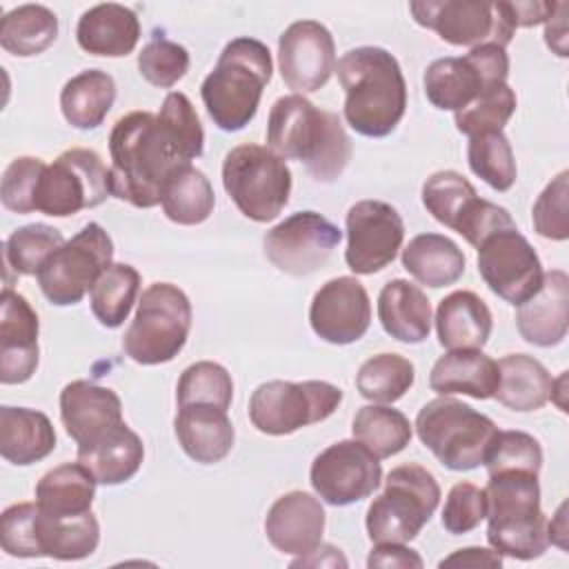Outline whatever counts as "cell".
Returning <instances> with one entry per match:
<instances>
[{"mask_svg":"<svg viewBox=\"0 0 569 569\" xmlns=\"http://www.w3.org/2000/svg\"><path fill=\"white\" fill-rule=\"evenodd\" d=\"M116 102V82L102 69H87L64 82L60 111L76 129H96L104 122Z\"/></svg>","mask_w":569,"mask_h":569,"instance_id":"cell-36","label":"cell"},{"mask_svg":"<svg viewBox=\"0 0 569 569\" xmlns=\"http://www.w3.org/2000/svg\"><path fill=\"white\" fill-rule=\"evenodd\" d=\"M291 567H347V558L333 545H318L316 549L298 556Z\"/></svg>","mask_w":569,"mask_h":569,"instance_id":"cell-57","label":"cell"},{"mask_svg":"<svg viewBox=\"0 0 569 569\" xmlns=\"http://www.w3.org/2000/svg\"><path fill=\"white\" fill-rule=\"evenodd\" d=\"M440 569L445 567H489V569H500L502 567V556L496 549H485V547H465L453 551L451 556L442 558L438 562Z\"/></svg>","mask_w":569,"mask_h":569,"instance_id":"cell-55","label":"cell"},{"mask_svg":"<svg viewBox=\"0 0 569 569\" xmlns=\"http://www.w3.org/2000/svg\"><path fill=\"white\" fill-rule=\"evenodd\" d=\"M109 196V169L102 158L93 149L73 147L44 167L36 187L33 211L67 218L102 204Z\"/></svg>","mask_w":569,"mask_h":569,"instance_id":"cell-12","label":"cell"},{"mask_svg":"<svg viewBox=\"0 0 569 569\" xmlns=\"http://www.w3.org/2000/svg\"><path fill=\"white\" fill-rule=\"evenodd\" d=\"M82 51L104 58L129 56L140 40V20L124 4L104 2L87 9L76 27Z\"/></svg>","mask_w":569,"mask_h":569,"instance_id":"cell-27","label":"cell"},{"mask_svg":"<svg viewBox=\"0 0 569 569\" xmlns=\"http://www.w3.org/2000/svg\"><path fill=\"white\" fill-rule=\"evenodd\" d=\"M345 120L367 138L389 136L407 109V82L398 60L382 47H356L338 60Z\"/></svg>","mask_w":569,"mask_h":569,"instance_id":"cell-3","label":"cell"},{"mask_svg":"<svg viewBox=\"0 0 569 569\" xmlns=\"http://www.w3.org/2000/svg\"><path fill=\"white\" fill-rule=\"evenodd\" d=\"M422 204L440 224L460 233L471 247H478L489 233L516 224L505 207L478 198L473 184L451 169L436 171L425 180Z\"/></svg>","mask_w":569,"mask_h":569,"instance_id":"cell-14","label":"cell"},{"mask_svg":"<svg viewBox=\"0 0 569 569\" xmlns=\"http://www.w3.org/2000/svg\"><path fill=\"white\" fill-rule=\"evenodd\" d=\"M109 153L111 196L138 209L160 204L167 176L184 164L158 116L149 111H131L118 118L109 133Z\"/></svg>","mask_w":569,"mask_h":569,"instance_id":"cell-1","label":"cell"},{"mask_svg":"<svg viewBox=\"0 0 569 569\" xmlns=\"http://www.w3.org/2000/svg\"><path fill=\"white\" fill-rule=\"evenodd\" d=\"M516 104V93L507 82L491 84L469 107L453 113L456 129L469 138L487 131H502L513 116Z\"/></svg>","mask_w":569,"mask_h":569,"instance_id":"cell-46","label":"cell"},{"mask_svg":"<svg viewBox=\"0 0 569 569\" xmlns=\"http://www.w3.org/2000/svg\"><path fill=\"white\" fill-rule=\"evenodd\" d=\"M38 313L24 296L4 287L0 296V382L22 385L38 367Z\"/></svg>","mask_w":569,"mask_h":569,"instance_id":"cell-22","label":"cell"},{"mask_svg":"<svg viewBox=\"0 0 569 569\" xmlns=\"http://www.w3.org/2000/svg\"><path fill=\"white\" fill-rule=\"evenodd\" d=\"M345 262L358 276H371L393 262L405 238L398 209L385 200H360L347 211Z\"/></svg>","mask_w":569,"mask_h":569,"instance_id":"cell-19","label":"cell"},{"mask_svg":"<svg viewBox=\"0 0 569 569\" xmlns=\"http://www.w3.org/2000/svg\"><path fill=\"white\" fill-rule=\"evenodd\" d=\"M44 167L47 164L42 158H33V156L13 158L2 173V184H0L2 207L13 213H31L36 187Z\"/></svg>","mask_w":569,"mask_h":569,"instance_id":"cell-51","label":"cell"},{"mask_svg":"<svg viewBox=\"0 0 569 569\" xmlns=\"http://www.w3.org/2000/svg\"><path fill=\"white\" fill-rule=\"evenodd\" d=\"M58 38V18L49 7L22 4L4 13L0 22V44L11 56H38Z\"/></svg>","mask_w":569,"mask_h":569,"instance_id":"cell-39","label":"cell"},{"mask_svg":"<svg viewBox=\"0 0 569 569\" xmlns=\"http://www.w3.org/2000/svg\"><path fill=\"white\" fill-rule=\"evenodd\" d=\"M498 382V362L480 349H451L433 362L429 373V387L440 396L462 393L487 400L493 398Z\"/></svg>","mask_w":569,"mask_h":569,"instance_id":"cell-28","label":"cell"},{"mask_svg":"<svg viewBox=\"0 0 569 569\" xmlns=\"http://www.w3.org/2000/svg\"><path fill=\"white\" fill-rule=\"evenodd\" d=\"M533 229L547 240L569 238V171H560L538 196L531 211Z\"/></svg>","mask_w":569,"mask_h":569,"instance_id":"cell-50","label":"cell"},{"mask_svg":"<svg viewBox=\"0 0 569 569\" xmlns=\"http://www.w3.org/2000/svg\"><path fill=\"white\" fill-rule=\"evenodd\" d=\"M271 71V51L264 42L249 36L227 42L213 71L200 87L213 124L222 131L244 129L256 118Z\"/></svg>","mask_w":569,"mask_h":569,"instance_id":"cell-5","label":"cell"},{"mask_svg":"<svg viewBox=\"0 0 569 569\" xmlns=\"http://www.w3.org/2000/svg\"><path fill=\"white\" fill-rule=\"evenodd\" d=\"M351 431L353 438L360 440L378 458H391L400 453L413 436L409 418L402 411L385 405L360 407L353 416Z\"/></svg>","mask_w":569,"mask_h":569,"instance_id":"cell-40","label":"cell"},{"mask_svg":"<svg viewBox=\"0 0 569 569\" xmlns=\"http://www.w3.org/2000/svg\"><path fill=\"white\" fill-rule=\"evenodd\" d=\"M565 509L567 505H560L556 518L551 522H547V531H549V542L558 545L560 549H567V542H565V536H567V527H565Z\"/></svg>","mask_w":569,"mask_h":569,"instance_id":"cell-58","label":"cell"},{"mask_svg":"<svg viewBox=\"0 0 569 569\" xmlns=\"http://www.w3.org/2000/svg\"><path fill=\"white\" fill-rule=\"evenodd\" d=\"M173 429L182 451L200 465H213L227 458L236 440L227 411L216 405H180Z\"/></svg>","mask_w":569,"mask_h":569,"instance_id":"cell-26","label":"cell"},{"mask_svg":"<svg viewBox=\"0 0 569 569\" xmlns=\"http://www.w3.org/2000/svg\"><path fill=\"white\" fill-rule=\"evenodd\" d=\"M467 162L471 171L496 191H509L518 169L509 138L502 131H487L469 138Z\"/></svg>","mask_w":569,"mask_h":569,"instance_id":"cell-43","label":"cell"},{"mask_svg":"<svg viewBox=\"0 0 569 569\" xmlns=\"http://www.w3.org/2000/svg\"><path fill=\"white\" fill-rule=\"evenodd\" d=\"M51 420L36 409L0 407V453L7 462L27 467L47 458L56 449Z\"/></svg>","mask_w":569,"mask_h":569,"instance_id":"cell-32","label":"cell"},{"mask_svg":"<svg viewBox=\"0 0 569 569\" xmlns=\"http://www.w3.org/2000/svg\"><path fill=\"white\" fill-rule=\"evenodd\" d=\"M313 333L329 345L360 340L371 322V302L365 284L351 276L327 280L309 307Z\"/></svg>","mask_w":569,"mask_h":569,"instance_id":"cell-21","label":"cell"},{"mask_svg":"<svg viewBox=\"0 0 569 569\" xmlns=\"http://www.w3.org/2000/svg\"><path fill=\"white\" fill-rule=\"evenodd\" d=\"M111 260V236L98 222H89L47 258L36 278L51 305L69 307L93 289L96 280L113 264Z\"/></svg>","mask_w":569,"mask_h":569,"instance_id":"cell-10","label":"cell"},{"mask_svg":"<svg viewBox=\"0 0 569 569\" xmlns=\"http://www.w3.org/2000/svg\"><path fill=\"white\" fill-rule=\"evenodd\" d=\"M509 56L505 47L480 44L462 58L433 60L422 78L427 100L442 111L469 107L491 84L507 82Z\"/></svg>","mask_w":569,"mask_h":569,"instance_id":"cell-15","label":"cell"},{"mask_svg":"<svg viewBox=\"0 0 569 569\" xmlns=\"http://www.w3.org/2000/svg\"><path fill=\"white\" fill-rule=\"evenodd\" d=\"M233 398V380L229 371L211 360L189 365L176 387V400L180 405H216L229 411Z\"/></svg>","mask_w":569,"mask_h":569,"instance_id":"cell-45","label":"cell"},{"mask_svg":"<svg viewBox=\"0 0 569 569\" xmlns=\"http://www.w3.org/2000/svg\"><path fill=\"white\" fill-rule=\"evenodd\" d=\"M487 473L502 469H527L540 473L542 449L540 442L525 431H496L487 449L485 462Z\"/></svg>","mask_w":569,"mask_h":569,"instance_id":"cell-49","label":"cell"},{"mask_svg":"<svg viewBox=\"0 0 569 569\" xmlns=\"http://www.w3.org/2000/svg\"><path fill=\"white\" fill-rule=\"evenodd\" d=\"M342 231L318 211H296L264 233V256L289 276L318 271L340 244Z\"/></svg>","mask_w":569,"mask_h":569,"instance_id":"cell-17","label":"cell"},{"mask_svg":"<svg viewBox=\"0 0 569 569\" xmlns=\"http://www.w3.org/2000/svg\"><path fill=\"white\" fill-rule=\"evenodd\" d=\"M191 316V302L180 287L151 282L122 338L124 353L147 367L173 360L189 338Z\"/></svg>","mask_w":569,"mask_h":569,"instance_id":"cell-8","label":"cell"},{"mask_svg":"<svg viewBox=\"0 0 569 569\" xmlns=\"http://www.w3.org/2000/svg\"><path fill=\"white\" fill-rule=\"evenodd\" d=\"M516 29L518 27H533L540 22H547L556 9L558 2H509Z\"/></svg>","mask_w":569,"mask_h":569,"instance_id":"cell-56","label":"cell"},{"mask_svg":"<svg viewBox=\"0 0 569 569\" xmlns=\"http://www.w3.org/2000/svg\"><path fill=\"white\" fill-rule=\"evenodd\" d=\"M487 540L500 556L533 560L549 547L547 516L540 509L538 473L502 469L487 482Z\"/></svg>","mask_w":569,"mask_h":569,"instance_id":"cell-4","label":"cell"},{"mask_svg":"<svg viewBox=\"0 0 569 569\" xmlns=\"http://www.w3.org/2000/svg\"><path fill=\"white\" fill-rule=\"evenodd\" d=\"M278 67L284 84L298 96L322 89L336 71V42L318 20L289 24L278 40Z\"/></svg>","mask_w":569,"mask_h":569,"instance_id":"cell-20","label":"cell"},{"mask_svg":"<svg viewBox=\"0 0 569 569\" xmlns=\"http://www.w3.org/2000/svg\"><path fill=\"white\" fill-rule=\"evenodd\" d=\"M144 460L140 436L124 422L93 442L78 445V462H82L100 485L113 487L131 480Z\"/></svg>","mask_w":569,"mask_h":569,"instance_id":"cell-31","label":"cell"},{"mask_svg":"<svg viewBox=\"0 0 569 569\" xmlns=\"http://www.w3.org/2000/svg\"><path fill=\"white\" fill-rule=\"evenodd\" d=\"M487 518V493L473 482H456L445 500L442 527L453 533H467Z\"/></svg>","mask_w":569,"mask_h":569,"instance_id":"cell-52","label":"cell"},{"mask_svg":"<svg viewBox=\"0 0 569 569\" xmlns=\"http://www.w3.org/2000/svg\"><path fill=\"white\" fill-rule=\"evenodd\" d=\"M465 264L462 249L442 233H420L402 249V267L431 289L453 284L465 273Z\"/></svg>","mask_w":569,"mask_h":569,"instance_id":"cell-34","label":"cell"},{"mask_svg":"<svg viewBox=\"0 0 569 569\" xmlns=\"http://www.w3.org/2000/svg\"><path fill=\"white\" fill-rule=\"evenodd\" d=\"M498 427L473 407L440 396L429 400L416 416L420 442L451 471H471L485 462Z\"/></svg>","mask_w":569,"mask_h":569,"instance_id":"cell-6","label":"cell"},{"mask_svg":"<svg viewBox=\"0 0 569 569\" xmlns=\"http://www.w3.org/2000/svg\"><path fill=\"white\" fill-rule=\"evenodd\" d=\"M569 325V276L562 269L542 273L540 289L518 305L516 327L536 347L560 345Z\"/></svg>","mask_w":569,"mask_h":569,"instance_id":"cell-25","label":"cell"},{"mask_svg":"<svg viewBox=\"0 0 569 569\" xmlns=\"http://www.w3.org/2000/svg\"><path fill=\"white\" fill-rule=\"evenodd\" d=\"M440 502L438 480L422 465H400L387 473L385 491L367 509V533L376 542H409Z\"/></svg>","mask_w":569,"mask_h":569,"instance_id":"cell-7","label":"cell"},{"mask_svg":"<svg viewBox=\"0 0 569 569\" xmlns=\"http://www.w3.org/2000/svg\"><path fill=\"white\" fill-rule=\"evenodd\" d=\"M267 142L280 158L305 162L309 176L318 182L338 180L353 151L340 118L298 93L273 102L267 120Z\"/></svg>","mask_w":569,"mask_h":569,"instance_id":"cell-2","label":"cell"},{"mask_svg":"<svg viewBox=\"0 0 569 569\" xmlns=\"http://www.w3.org/2000/svg\"><path fill=\"white\" fill-rule=\"evenodd\" d=\"M160 204L164 216L176 224H200L216 207V193L209 178L191 162L178 164L164 180Z\"/></svg>","mask_w":569,"mask_h":569,"instance_id":"cell-37","label":"cell"},{"mask_svg":"<svg viewBox=\"0 0 569 569\" xmlns=\"http://www.w3.org/2000/svg\"><path fill=\"white\" fill-rule=\"evenodd\" d=\"M325 522L327 516L316 496L307 491H289L269 507L264 533L278 551L302 556L322 542Z\"/></svg>","mask_w":569,"mask_h":569,"instance_id":"cell-24","label":"cell"},{"mask_svg":"<svg viewBox=\"0 0 569 569\" xmlns=\"http://www.w3.org/2000/svg\"><path fill=\"white\" fill-rule=\"evenodd\" d=\"M493 318L487 302L473 291H453L436 309V333L445 349H482Z\"/></svg>","mask_w":569,"mask_h":569,"instance_id":"cell-29","label":"cell"},{"mask_svg":"<svg viewBox=\"0 0 569 569\" xmlns=\"http://www.w3.org/2000/svg\"><path fill=\"white\" fill-rule=\"evenodd\" d=\"M98 480L82 462H64L47 471L36 485V502L53 516L91 511Z\"/></svg>","mask_w":569,"mask_h":569,"instance_id":"cell-38","label":"cell"},{"mask_svg":"<svg viewBox=\"0 0 569 569\" xmlns=\"http://www.w3.org/2000/svg\"><path fill=\"white\" fill-rule=\"evenodd\" d=\"M158 122L184 162H191L193 158L202 156L204 131L191 100L184 93H167L158 111Z\"/></svg>","mask_w":569,"mask_h":569,"instance_id":"cell-47","label":"cell"},{"mask_svg":"<svg viewBox=\"0 0 569 569\" xmlns=\"http://www.w3.org/2000/svg\"><path fill=\"white\" fill-rule=\"evenodd\" d=\"M38 502H18L0 516V545L13 558H38L36 545Z\"/></svg>","mask_w":569,"mask_h":569,"instance_id":"cell-53","label":"cell"},{"mask_svg":"<svg viewBox=\"0 0 569 569\" xmlns=\"http://www.w3.org/2000/svg\"><path fill=\"white\" fill-rule=\"evenodd\" d=\"M378 320L391 338L418 345L431 331V302L418 284L396 278L378 296Z\"/></svg>","mask_w":569,"mask_h":569,"instance_id":"cell-30","label":"cell"},{"mask_svg":"<svg viewBox=\"0 0 569 569\" xmlns=\"http://www.w3.org/2000/svg\"><path fill=\"white\" fill-rule=\"evenodd\" d=\"M367 567H400V569H422L425 562L418 551L405 547L402 542H376L367 558Z\"/></svg>","mask_w":569,"mask_h":569,"instance_id":"cell-54","label":"cell"},{"mask_svg":"<svg viewBox=\"0 0 569 569\" xmlns=\"http://www.w3.org/2000/svg\"><path fill=\"white\" fill-rule=\"evenodd\" d=\"M413 20L453 47H507L516 22L509 2L482 0H422L409 2Z\"/></svg>","mask_w":569,"mask_h":569,"instance_id":"cell-13","label":"cell"},{"mask_svg":"<svg viewBox=\"0 0 569 569\" xmlns=\"http://www.w3.org/2000/svg\"><path fill=\"white\" fill-rule=\"evenodd\" d=\"M138 71L149 84L169 89L189 71V51L182 44L158 36L138 53Z\"/></svg>","mask_w":569,"mask_h":569,"instance_id":"cell-48","label":"cell"},{"mask_svg":"<svg viewBox=\"0 0 569 569\" xmlns=\"http://www.w3.org/2000/svg\"><path fill=\"white\" fill-rule=\"evenodd\" d=\"M309 480L327 505L347 507L380 487L382 467L360 440H338L313 458Z\"/></svg>","mask_w":569,"mask_h":569,"instance_id":"cell-18","label":"cell"},{"mask_svg":"<svg viewBox=\"0 0 569 569\" xmlns=\"http://www.w3.org/2000/svg\"><path fill=\"white\" fill-rule=\"evenodd\" d=\"M476 249L480 278L505 302L518 307L540 289V258L516 224L489 233Z\"/></svg>","mask_w":569,"mask_h":569,"instance_id":"cell-16","label":"cell"},{"mask_svg":"<svg viewBox=\"0 0 569 569\" xmlns=\"http://www.w3.org/2000/svg\"><path fill=\"white\" fill-rule=\"evenodd\" d=\"M100 542L98 518L87 511L78 516H53L38 507L36 545L38 558L82 560L96 551Z\"/></svg>","mask_w":569,"mask_h":569,"instance_id":"cell-33","label":"cell"},{"mask_svg":"<svg viewBox=\"0 0 569 569\" xmlns=\"http://www.w3.org/2000/svg\"><path fill=\"white\" fill-rule=\"evenodd\" d=\"M62 233L42 222L18 227L4 240V262L18 276H38L47 258L62 244Z\"/></svg>","mask_w":569,"mask_h":569,"instance_id":"cell-44","label":"cell"},{"mask_svg":"<svg viewBox=\"0 0 569 569\" xmlns=\"http://www.w3.org/2000/svg\"><path fill=\"white\" fill-rule=\"evenodd\" d=\"M140 291V273L127 262H113L93 284L91 311L102 327L116 329L127 318Z\"/></svg>","mask_w":569,"mask_h":569,"instance_id":"cell-41","label":"cell"},{"mask_svg":"<svg viewBox=\"0 0 569 569\" xmlns=\"http://www.w3.org/2000/svg\"><path fill=\"white\" fill-rule=\"evenodd\" d=\"M416 380L413 362L400 353H378L362 362L356 376V387L362 398L391 405L400 400Z\"/></svg>","mask_w":569,"mask_h":569,"instance_id":"cell-42","label":"cell"},{"mask_svg":"<svg viewBox=\"0 0 569 569\" xmlns=\"http://www.w3.org/2000/svg\"><path fill=\"white\" fill-rule=\"evenodd\" d=\"M342 402V389L327 380H269L249 398V420L267 436H287L327 420Z\"/></svg>","mask_w":569,"mask_h":569,"instance_id":"cell-11","label":"cell"},{"mask_svg":"<svg viewBox=\"0 0 569 569\" xmlns=\"http://www.w3.org/2000/svg\"><path fill=\"white\" fill-rule=\"evenodd\" d=\"M60 420L76 445H87L124 422L122 402L109 387L73 380L60 391Z\"/></svg>","mask_w":569,"mask_h":569,"instance_id":"cell-23","label":"cell"},{"mask_svg":"<svg viewBox=\"0 0 569 569\" xmlns=\"http://www.w3.org/2000/svg\"><path fill=\"white\" fill-rule=\"evenodd\" d=\"M222 187L253 222H269L280 216L291 196V171L278 153L262 144H238L222 162Z\"/></svg>","mask_w":569,"mask_h":569,"instance_id":"cell-9","label":"cell"},{"mask_svg":"<svg viewBox=\"0 0 569 569\" xmlns=\"http://www.w3.org/2000/svg\"><path fill=\"white\" fill-rule=\"evenodd\" d=\"M500 382L493 398L513 411H536L551 400L553 378L547 367L527 356L509 353L498 360Z\"/></svg>","mask_w":569,"mask_h":569,"instance_id":"cell-35","label":"cell"}]
</instances>
